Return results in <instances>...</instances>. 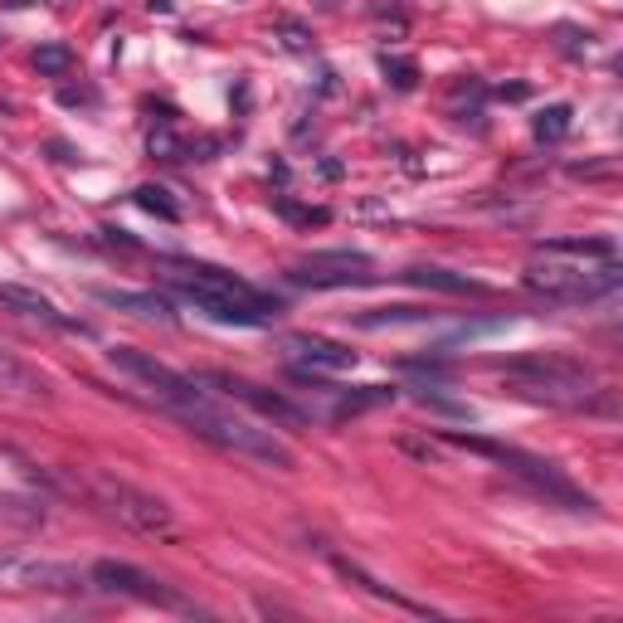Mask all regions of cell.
<instances>
[{
  "label": "cell",
  "instance_id": "6",
  "mask_svg": "<svg viewBox=\"0 0 623 623\" xmlns=\"http://www.w3.org/2000/svg\"><path fill=\"white\" fill-rule=\"evenodd\" d=\"M166 282H171V288L186 297V302L200 307L205 317L230 322V327H268V322L278 317L273 307H259V302H244V297L215 292V288H205V282H195V278H180V273H166Z\"/></svg>",
  "mask_w": 623,
  "mask_h": 623
},
{
  "label": "cell",
  "instance_id": "38",
  "mask_svg": "<svg viewBox=\"0 0 623 623\" xmlns=\"http://www.w3.org/2000/svg\"><path fill=\"white\" fill-rule=\"evenodd\" d=\"M0 570H5V560H0Z\"/></svg>",
  "mask_w": 623,
  "mask_h": 623
},
{
  "label": "cell",
  "instance_id": "22",
  "mask_svg": "<svg viewBox=\"0 0 623 623\" xmlns=\"http://www.w3.org/2000/svg\"><path fill=\"white\" fill-rule=\"evenodd\" d=\"M132 200L147 209V215H156V220H166V224H176L180 220V205L171 200V190L166 186H137L132 190Z\"/></svg>",
  "mask_w": 623,
  "mask_h": 623
},
{
  "label": "cell",
  "instance_id": "19",
  "mask_svg": "<svg viewBox=\"0 0 623 623\" xmlns=\"http://www.w3.org/2000/svg\"><path fill=\"white\" fill-rule=\"evenodd\" d=\"M0 390H10V394H49L45 380H39L25 361L10 356L5 346H0Z\"/></svg>",
  "mask_w": 623,
  "mask_h": 623
},
{
  "label": "cell",
  "instance_id": "1",
  "mask_svg": "<svg viewBox=\"0 0 623 623\" xmlns=\"http://www.w3.org/2000/svg\"><path fill=\"white\" fill-rule=\"evenodd\" d=\"M195 438H205V444H215L224 453H239V458H253V463H268V467H282V473H292L297 467V453L273 438V429H253L244 419H230L220 404H205V409H186V414H176Z\"/></svg>",
  "mask_w": 623,
  "mask_h": 623
},
{
  "label": "cell",
  "instance_id": "17",
  "mask_svg": "<svg viewBox=\"0 0 623 623\" xmlns=\"http://www.w3.org/2000/svg\"><path fill=\"white\" fill-rule=\"evenodd\" d=\"M541 253H565V259H614V239H579V234H565V239H541L536 244Z\"/></svg>",
  "mask_w": 623,
  "mask_h": 623
},
{
  "label": "cell",
  "instance_id": "37",
  "mask_svg": "<svg viewBox=\"0 0 623 623\" xmlns=\"http://www.w3.org/2000/svg\"><path fill=\"white\" fill-rule=\"evenodd\" d=\"M0 5H10V10H20V5H30V0H0Z\"/></svg>",
  "mask_w": 623,
  "mask_h": 623
},
{
  "label": "cell",
  "instance_id": "10",
  "mask_svg": "<svg viewBox=\"0 0 623 623\" xmlns=\"http://www.w3.org/2000/svg\"><path fill=\"white\" fill-rule=\"evenodd\" d=\"M497 371L506 375V380H556V385H594V375H589V365H579V361H570V356H516V361H502Z\"/></svg>",
  "mask_w": 623,
  "mask_h": 623
},
{
  "label": "cell",
  "instance_id": "34",
  "mask_svg": "<svg viewBox=\"0 0 623 623\" xmlns=\"http://www.w3.org/2000/svg\"><path fill=\"white\" fill-rule=\"evenodd\" d=\"M497 93H502V97H512V103H521V97H531V88H526V83H502Z\"/></svg>",
  "mask_w": 623,
  "mask_h": 623
},
{
  "label": "cell",
  "instance_id": "27",
  "mask_svg": "<svg viewBox=\"0 0 623 623\" xmlns=\"http://www.w3.org/2000/svg\"><path fill=\"white\" fill-rule=\"evenodd\" d=\"M273 35L282 39V49H292V54H312V30H307L302 20L278 15V20H273Z\"/></svg>",
  "mask_w": 623,
  "mask_h": 623
},
{
  "label": "cell",
  "instance_id": "2",
  "mask_svg": "<svg viewBox=\"0 0 623 623\" xmlns=\"http://www.w3.org/2000/svg\"><path fill=\"white\" fill-rule=\"evenodd\" d=\"M83 492H88L97 506H107V512L117 516L122 526H132L137 536H151V541H176V531H180L176 526V512L161 497H151V492L122 483V477H112V473H93L88 483H83Z\"/></svg>",
  "mask_w": 623,
  "mask_h": 623
},
{
  "label": "cell",
  "instance_id": "30",
  "mask_svg": "<svg viewBox=\"0 0 623 623\" xmlns=\"http://www.w3.org/2000/svg\"><path fill=\"white\" fill-rule=\"evenodd\" d=\"M556 45H560L565 54H575V59H579V54L589 49V35H585V30H575V25H556Z\"/></svg>",
  "mask_w": 623,
  "mask_h": 623
},
{
  "label": "cell",
  "instance_id": "28",
  "mask_svg": "<svg viewBox=\"0 0 623 623\" xmlns=\"http://www.w3.org/2000/svg\"><path fill=\"white\" fill-rule=\"evenodd\" d=\"M453 448H467V453H477V458H502V444H492V438H477V434H458V429H448L444 434Z\"/></svg>",
  "mask_w": 623,
  "mask_h": 623
},
{
  "label": "cell",
  "instance_id": "33",
  "mask_svg": "<svg viewBox=\"0 0 623 623\" xmlns=\"http://www.w3.org/2000/svg\"><path fill=\"white\" fill-rule=\"evenodd\" d=\"M400 448L414 453V458H424V463H438V448H434V444H419V438H400Z\"/></svg>",
  "mask_w": 623,
  "mask_h": 623
},
{
  "label": "cell",
  "instance_id": "18",
  "mask_svg": "<svg viewBox=\"0 0 623 623\" xmlns=\"http://www.w3.org/2000/svg\"><path fill=\"white\" fill-rule=\"evenodd\" d=\"M20 579L30 589H59V594H68V589H83V575L78 570H68V565H20Z\"/></svg>",
  "mask_w": 623,
  "mask_h": 623
},
{
  "label": "cell",
  "instance_id": "26",
  "mask_svg": "<svg viewBox=\"0 0 623 623\" xmlns=\"http://www.w3.org/2000/svg\"><path fill=\"white\" fill-rule=\"evenodd\" d=\"M273 209H278V215L288 220V224H302V230H312V224H327V220H332V209H312V205H297L292 195H278V200H273Z\"/></svg>",
  "mask_w": 623,
  "mask_h": 623
},
{
  "label": "cell",
  "instance_id": "9",
  "mask_svg": "<svg viewBox=\"0 0 623 623\" xmlns=\"http://www.w3.org/2000/svg\"><path fill=\"white\" fill-rule=\"evenodd\" d=\"M497 463H506L516 477H526V483H531L536 492H546V497H556V502H565V506H575V512H589V506H594L589 492L570 487V477H565L556 463L536 458V453H521V448H506V444H502V458H497Z\"/></svg>",
  "mask_w": 623,
  "mask_h": 623
},
{
  "label": "cell",
  "instance_id": "32",
  "mask_svg": "<svg viewBox=\"0 0 623 623\" xmlns=\"http://www.w3.org/2000/svg\"><path fill=\"white\" fill-rule=\"evenodd\" d=\"M400 365H404V371H414V375H429V380H444L448 375L438 361H400Z\"/></svg>",
  "mask_w": 623,
  "mask_h": 623
},
{
  "label": "cell",
  "instance_id": "5",
  "mask_svg": "<svg viewBox=\"0 0 623 623\" xmlns=\"http://www.w3.org/2000/svg\"><path fill=\"white\" fill-rule=\"evenodd\" d=\"M288 278L302 282V288H371L380 273H375V259L361 249H317V253H302L288 268Z\"/></svg>",
  "mask_w": 623,
  "mask_h": 623
},
{
  "label": "cell",
  "instance_id": "14",
  "mask_svg": "<svg viewBox=\"0 0 623 623\" xmlns=\"http://www.w3.org/2000/svg\"><path fill=\"white\" fill-rule=\"evenodd\" d=\"M404 282H414V288H429V292H453V297H483L487 282L467 278V273H453V268H438V263H414L400 273Z\"/></svg>",
  "mask_w": 623,
  "mask_h": 623
},
{
  "label": "cell",
  "instance_id": "13",
  "mask_svg": "<svg viewBox=\"0 0 623 623\" xmlns=\"http://www.w3.org/2000/svg\"><path fill=\"white\" fill-rule=\"evenodd\" d=\"M171 273H180V278H195V282H205V288H215V292H230V297H244V302H259V307H273V312H282V302L278 297H263L259 288H249L244 278H234L230 268H215V263H171Z\"/></svg>",
  "mask_w": 623,
  "mask_h": 623
},
{
  "label": "cell",
  "instance_id": "12",
  "mask_svg": "<svg viewBox=\"0 0 623 623\" xmlns=\"http://www.w3.org/2000/svg\"><path fill=\"white\" fill-rule=\"evenodd\" d=\"M282 346H288L302 365H312V371H351V365H356V351L351 346L327 342V336H312V332H288Z\"/></svg>",
  "mask_w": 623,
  "mask_h": 623
},
{
  "label": "cell",
  "instance_id": "4",
  "mask_svg": "<svg viewBox=\"0 0 623 623\" xmlns=\"http://www.w3.org/2000/svg\"><path fill=\"white\" fill-rule=\"evenodd\" d=\"M623 278V268L614 259H604L599 273H579V268H560V263H531L526 273H521V282L546 297V302H560V307H579V302H594V297L614 292Z\"/></svg>",
  "mask_w": 623,
  "mask_h": 623
},
{
  "label": "cell",
  "instance_id": "36",
  "mask_svg": "<svg viewBox=\"0 0 623 623\" xmlns=\"http://www.w3.org/2000/svg\"><path fill=\"white\" fill-rule=\"evenodd\" d=\"M147 5L156 10V15H171V0H147Z\"/></svg>",
  "mask_w": 623,
  "mask_h": 623
},
{
  "label": "cell",
  "instance_id": "16",
  "mask_svg": "<svg viewBox=\"0 0 623 623\" xmlns=\"http://www.w3.org/2000/svg\"><path fill=\"white\" fill-rule=\"evenodd\" d=\"M332 565H336V575H342V579H351V585H361L365 594H371V599H385V604H394V608H409V614H429V618H434V608H429V604H414V599H404L400 589L380 585V579H375V575H365L356 560H342V556H336Z\"/></svg>",
  "mask_w": 623,
  "mask_h": 623
},
{
  "label": "cell",
  "instance_id": "31",
  "mask_svg": "<svg viewBox=\"0 0 623 623\" xmlns=\"http://www.w3.org/2000/svg\"><path fill=\"white\" fill-rule=\"evenodd\" d=\"M618 166L614 161H599V166H570V176L575 180H604V176H614Z\"/></svg>",
  "mask_w": 623,
  "mask_h": 623
},
{
  "label": "cell",
  "instance_id": "24",
  "mask_svg": "<svg viewBox=\"0 0 623 623\" xmlns=\"http://www.w3.org/2000/svg\"><path fill=\"white\" fill-rule=\"evenodd\" d=\"M35 68L45 78H68V74H74V49H68V45H39L35 49Z\"/></svg>",
  "mask_w": 623,
  "mask_h": 623
},
{
  "label": "cell",
  "instance_id": "25",
  "mask_svg": "<svg viewBox=\"0 0 623 623\" xmlns=\"http://www.w3.org/2000/svg\"><path fill=\"white\" fill-rule=\"evenodd\" d=\"M400 322H424V312L419 307H380V312H361L356 327L380 332V327H400Z\"/></svg>",
  "mask_w": 623,
  "mask_h": 623
},
{
  "label": "cell",
  "instance_id": "3",
  "mask_svg": "<svg viewBox=\"0 0 623 623\" xmlns=\"http://www.w3.org/2000/svg\"><path fill=\"white\" fill-rule=\"evenodd\" d=\"M107 356H112V365H117V371H127L132 380H141V385L156 394V404L171 409V414H186V409L215 404V400L200 390V380H195V375H180V371H171L166 361H156V356H147V351H137V346H112Z\"/></svg>",
  "mask_w": 623,
  "mask_h": 623
},
{
  "label": "cell",
  "instance_id": "21",
  "mask_svg": "<svg viewBox=\"0 0 623 623\" xmlns=\"http://www.w3.org/2000/svg\"><path fill=\"white\" fill-rule=\"evenodd\" d=\"M147 151L156 161H186V137H180L171 122H156L151 137H147Z\"/></svg>",
  "mask_w": 623,
  "mask_h": 623
},
{
  "label": "cell",
  "instance_id": "29",
  "mask_svg": "<svg viewBox=\"0 0 623 623\" xmlns=\"http://www.w3.org/2000/svg\"><path fill=\"white\" fill-rule=\"evenodd\" d=\"M414 400H419L424 409H434V414H448V419H477L467 404H458V400H444V394H434V390H419Z\"/></svg>",
  "mask_w": 623,
  "mask_h": 623
},
{
  "label": "cell",
  "instance_id": "20",
  "mask_svg": "<svg viewBox=\"0 0 623 623\" xmlns=\"http://www.w3.org/2000/svg\"><path fill=\"white\" fill-rule=\"evenodd\" d=\"M570 117H575L570 103H550V107L541 112V117L531 122L536 141H550V147H556V141H565V137H570Z\"/></svg>",
  "mask_w": 623,
  "mask_h": 623
},
{
  "label": "cell",
  "instance_id": "35",
  "mask_svg": "<svg viewBox=\"0 0 623 623\" xmlns=\"http://www.w3.org/2000/svg\"><path fill=\"white\" fill-rule=\"evenodd\" d=\"M49 151H54V161H78V156H74V147H64V141H54Z\"/></svg>",
  "mask_w": 623,
  "mask_h": 623
},
{
  "label": "cell",
  "instance_id": "15",
  "mask_svg": "<svg viewBox=\"0 0 623 623\" xmlns=\"http://www.w3.org/2000/svg\"><path fill=\"white\" fill-rule=\"evenodd\" d=\"M97 302H107V307H122V312H132V317H156V322H171L176 312L166 297H156V292H127V288H93Z\"/></svg>",
  "mask_w": 623,
  "mask_h": 623
},
{
  "label": "cell",
  "instance_id": "11",
  "mask_svg": "<svg viewBox=\"0 0 623 623\" xmlns=\"http://www.w3.org/2000/svg\"><path fill=\"white\" fill-rule=\"evenodd\" d=\"M0 307H5V312H15V317H25V322H39V327H59V332H83L78 322H68V317H64V312L49 302L45 292L25 288V282H0Z\"/></svg>",
  "mask_w": 623,
  "mask_h": 623
},
{
  "label": "cell",
  "instance_id": "8",
  "mask_svg": "<svg viewBox=\"0 0 623 623\" xmlns=\"http://www.w3.org/2000/svg\"><path fill=\"white\" fill-rule=\"evenodd\" d=\"M205 385H220V394H230V400H244L249 409H259L263 419H273L282 424V429H312V409L302 404H292L288 394H278V390H263V385H253V380H239V375H200Z\"/></svg>",
  "mask_w": 623,
  "mask_h": 623
},
{
  "label": "cell",
  "instance_id": "23",
  "mask_svg": "<svg viewBox=\"0 0 623 623\" xmlns=\"http://www.w3.org/2000/svg\"><path fill=\"white\" fill-rule=\"evenodd\" d=\"M380 74L394 93H414L419 88V64L414 59H394V54H380Z\"/></svg>",
  "mask_w": 623,
  "mask_h": 623
},
{
  "label": "cell",
  "instance_id": "7",
  "mask_svg": "<svg viewBox=\"0 0 623 623\" xmlns=\"http://www.w3.org/2000/svg\"><path fill=\"white\" fill-rule=\"evenodd\" d=\"M88 579L97 589H107V594H127V599H141V604H161V608H190L171 585H161V579H151L147 570H137V565H127V560H97Z\"/></svg>",
  "mask_w": 623,
  "mask_h": 623
}]
</instances>
